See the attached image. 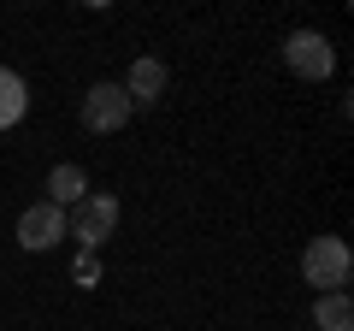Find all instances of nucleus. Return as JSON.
Here are the masks:
<instances>
[{"instance_id": "nucleus-1", "label": "nucleus", "mask_w": 354, "mask_h": 331, "mask_svg": "<svg viewBox=\"0 0 354 331\" xmlns=\"http://www.w3.org/2000/svg\"><path fill=\"white\" fill-rule=\"evenodd\" d=\"M348 272H354V255L342 237H313L301 249V278L313 284V296H330V290H348Z\"/></svg>"}, {"instance_id": "nucleus-2", "label": "nucleus", "mask_w": 354, "mask_h": 331, "mask_svg": "<svg viewBox=\"0 0 354 331\" xmlns=\"http://www.w3.org/2000/svg\"><path fill=\"white\" fill-rule=\"evenodd\" d=\"M113 225H118V202H113V195H83V202L65 213V237H77L88 255L113 237Z\"/></svg>"}, {"instance_id": "nucleus-3", "label": "nucleus", "mask_w": 354, "mask_h": 331, "mask_svg": "<svg viewBox=\"0 0 354 331\" xmlns=\"http://www.w3.org/2000/svg\"><path fill=\"white\" fill-rule=\"evenodd\" d=\"M283 65H290L295 77H307V83H325V77L337 71V48H330V36H319V30H295V36L283 42Z\"/></svg>"}, {"instance_id": "nucleus-4", "label": "nucleus", "mask_w": 354, "mask_h": 331, "mask_svg": "<svg viewBox=\"0 0 354 331\" xmlns=\"http://www.w3.org/2000/svg\"><path fill=\"white\" fill-rule=\"evenodd\" d=\"M130 125V95L124 83H95V89L83 95V130H95V136H106V130Z\"/></svg>"}, {"instance_id": "nucleus-5", "label": "nucleus", "mask_w": 354, "mask_h": 331, "mask_svg": "<svg viewBox=\"0 0 354 331\" xmlns=\"http://www.w3.org/2000/svg\"><path fill=\"white\" fill-rule=\"evenodd\" d=\"M59 237H65V207L36 202V207H24V213H18V249H30V255H48Z\"/></svg>"}, {"instance_id": "nucleus-6", "label": "nucleus", "mask_w": 354, "mask_h": 331, "mask_svg": "<svg viewBox=\"0 0 354 331\" xmlns=\"http://www.w3.org/2000/svg\"><path fill=\"white\" fill-rule=\"evenodd\" d=\"M124 95H130V107H153L165 95V65L160 60H136L130 77H124Z\"/></svg>"}, {"instance_id": "nucleus-7", "label": "nucleus", "mask_w": 354, "mask_h": 331, "mask_svg": "<svg viewBox=\"0 0 354 331\" xmlns=\"http://www.w3.org/2000/svg\"><path fill=\"white\" fill-rule=\"evenodd\" d=\"M83 195H88L83 166H71V160H65V166H53V172H48V202H53V207H77Z\"/></svg>"}, {"instance_id": "nucleus-8", "label": "nucleus", "mask_w": 354, "mask_h": 331, "mask_svg": "<svg viewBox=\"0 0 354 331\" xmlns=\"http://www.w3.org/2000/svg\"><path fill=\"white\" fill-rule=\"evenodd\" d=\"M24 113H30V89H24V77H18L12 65H0V130H12Z\"/></svg>"}, {"instance_id": "nucleus-9", "label": "nucleus", "mask_w": 354, "mask_h": 331, "mask_svg": "<svg viewBox=\"0 0 354 331\" xmlns=\"http://www.w3.org/2000/svg\"><path fill=\"white\" fill-rule=\"evenodd\" d=\"M313 325H319V331H354V302H348V290L313 296Z\"/></svg>"}, {"instance_id": "nucleus-10", "label": "nucleus", "mask_w": 354, "mask_h": 331, "mask_svg": "<svg viewBox=\"0 0 354 331\" xmlns=\"http://www.w3.org/2000/svg\"><path fill=\"white\" fill-rule=\"evenodd\" d=\"M71 278H77V284H95V278H101V260L83 249V255H77V267H71Z\"/></svg>"}]
</instances>
